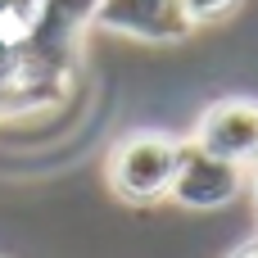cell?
<instances>
[{
	"label": "cell",
	"instance_id": "4",
	"mask_svg": "<svg viewBox=\"0 0 258 258\" xmlns=\"http://www.w3.org/2000/svg\"><path fill=\"white\" fill-rule=\"evenodd\" d=\"M95 23L109 32L141 36V41H181L195 27L177 0H100Z\"/></svg>",
	"mask_w": 258,
	"mask_h": 258
},
{
	"label": "cell",
	"instance_id": "6",
	"mask_svg": "<svg viewBox=\"0 0 258 258\" xmlns=\"http://www.w3.org/2000/svg\"><path fill=\"white\" fill-rule=\"evenodd\" d=\"M236 258H258V245H249V249H245V254H236Z\"/></svg>",
	"mask_w": 258,
	"mask_h": 258
},
{
	"label": "cell",
	"instance_id": "7",
	"mask_svg": "<svg viewBox=\"0 0 258 258\" xmlns=\"http://www.w3.org/2000/svg\"><path fill=\"white\" fill-rule=\"evenodd\" d=\"M249 168H254V195H258V159H254V163H249Z\"/></svg>",
	"mask_w": 258,
	"mask_h": 258
},
{
	"label": "cell",
	"instance_id": "3",
	"mask_svg": "<svg viewBox=\"0 0 258 258\" xmlns=\"http://www.w3.org/2000/svg\"><path fill=\"white\" fill-rule=\"evenodd\" d=\"M195 145L209 150L213 159H227L236 168H249L258 159V100L231 95L204 109L195 127Z\"/></svg>",
	"mask_w": 258,
	"mask_h": 258
},
{
	"label": "cell",
	"instance_id": "2",
	"mask_svg": "<svg viewBox=\"0 0 258 258\" xmlns=\"http://www.w3.org/2000/svg\"><path fill=\"white\" fill-rule=\"evenodd\" d=\"M245 186V168L227 163V159H213L209 150H200L195 141H181V154H177V177H172V200L186 204V209H227Z\"/></svg>",
	"mask_w": 258,
	"mask_h": 258
},
{
	"label": "cell",
	"instance_id": "1",
	"mask_svg": "<svg viewBox=\"0 0 258 258\" xmlns=\"http://www.w3.org/2000/svg\"><path fill=\"white\" fill-rule=\"evenodd\" d=\"M177 154H181V141H172L163 132H136V136L113 145L109 186L132 204H154V200H163L172 190Z\"/></svg>",
	"mask_w": 258,
	"mask_h": 258
},
{
	"label": "cell",
	"instance_id": "5",
	"mask_svg": "<svg viewBox=\"0 0 258 258\" xmlns=\"http://www.w3.org/2000/svg\"><path fill=\"white\" fill-rule=\"evenodd\" d=\"M177 5H181V14L190 23H209V18H222L236 0H177Z\"/></svg>",
	"mask_w": 258,
	"mask_h": 258
}]
</instances>
